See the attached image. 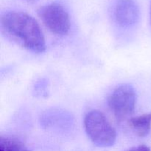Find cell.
<instances>
[{"label": "cell", "mask_w": 151, "mask_h": 151, "mask_svg": "<svg viewBox=\"0 0 151 151\" xmlns=\"http://www.w3.org/2000/svg\"><path fill=\"white\" fill-rule=\"evenodd\" d=\"M1 27L7 38L33 52L45 51L46 42L37 21L27 13L8 11L1 17Z\"/></svg>", "instance_id": "6da1fadb"}, {"label": "cell", "mask_w": 151, "mask_h": 151, "mask_svg": "<svg viewBox=\"0 0 151 151\" xmlns=\"http://www.w3.org/2000/svg\"><path fill=\"white\" fill-rule=\"evenodd\" d=\"M84 128L90 139L97 146L111 147L116 139V133L102 112L93 110L84 118Z\"/></svg>", "instance_id": "7a4b0ae2"}, {"label": "cell", "mask_w": 151, "mask_h": 151, "mask_svg": "<svg viewBox=\"0 0 151 151\" xmlns=\"http://www.w3.org/2000/svg\"><path fill=\"white\" fill-rule=\"evenodd\" d=\"M136 103V91L129 84H122L116 87L108 98L109 109L119 122L128 119L133 114Z\"/></svg>", "instance_id": "3957f363"}, {"label": "cell", "mask_w": 151, "mask_h": 151, "mask_svg": "<svg viewBox=\"0 0 151 151\" xmlns=\"http://www.w3.org/2000/svg\"><path fill=\"white\" fill-rule=\"evenodd\" d=\"M40 19L52 33L63 35L70 29V17L63 5L51 2L40 7L38 10Z\"/></svg>", "instance_id": "277c9868"}, {"label": "cell", "mask_w": 151, "mask_h": 151, "mask_svg": "<svg viewBox=\"0 0 151 151\" xmlns=\"http://www.w3.org/2000/svg\"><path fill=\"white\" fill-rule=\"evenodd\" d=\"M114 19L124 27L134 25L139 19V8L135 0H116L114 9Z\"/></svg>", "instance_id": "5b68a950"}, {"label": "cell", "mask_w": 151, "mask_h": 151, "mask_svg": "<svg viewBox=\"0 0 151 151\" xmlns=\"http://www.w3.org/2000/svg\"><path fill=\"white\" fill-rule=\"evenodd\" d=\"M130 125L140 137H144L149 134L151 127V114H145L141 116L131 118Z\"/></svg>", "instance_id": "8992f818"}, {"label": "cell", "mask_w": 151, "mask_h": 151, "mask_svg": "<svg viewBox=\"0 0 151 151\" xmlns=\"http://www.w3.org/2000/svg\"><path fill=\"white\" fill-rule=\"evenodd\" d=\"M0 151H31L22 142L10 137H1Z\"/></svg>", "instance_id": "52a82bcc"}, {"label": "cell", "mask_w": 151, "mask_h": 151, "mask_svg": "<svg viewBox=\"0 0 151 151\" xmlns=\"http://www.w3.org/2000/svg\"><path fill=\"white\" fill-rule=\"evenodd\" d=\"M126 151H151L150 148L148 146L145 145H141L138 146V147H134L132 148H130Z\"/></svg>", "instance_id": "ba28073f"}, {"label": "cell", "mask_w": 151, "mask_h": 151, "mask_svg": "<svg viewBox=\"0 0 151 151\" xmlns=\"http://www.w3.org/2000/svg\"><path fill=\"white\" fill-rule=\"evenodd\" d=\"M24 1H27V2H29V3H34L35 1H37L38 0H24Z\"/></svg>", "instance_id": "9c48e42d"}, {"label": "cell", "mask_w": 151, "mask_h": 151, "mask_svg": "<svg viewBox=\"0 0 151 151\" xmlns=\"http://www.w3.org/2000/svg\"><path fill=\"white\" fill-rule=\"evenodd\" d=\"M150 21L151 23V1H150Z\"/></svg>", "instance_id": "30bf717a"}]
</instances>
